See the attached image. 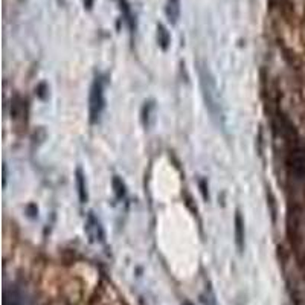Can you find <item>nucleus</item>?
Listing matches in <instances>:
<instances>
[{"instance_id":"nucleus-1","label":"nucleus","mask_w":305,"mask_h":305,"mask_svg":"<svg viewBox=\"0 0 305 305\" xmlns=\"http://www.w3.org/2000/svg\"><path fill=\"white\" fill-rule=\"evenodd\" d=\"M198 80H200L201 96H203V101H205L206 110L211 115V119L218 127H224V113H223L220 92L214 75L211 73L209 67L205 63H198Z\"/></svg>"},{"instance_id":"nucleus-2","label":"nucleus","mask_w":305,"mask_h":305,"mask_svg":"<svg viewBox=\"0 0 305 305\" xmlns=\"http://www.w3.org/2000/svg\"><path fill=\"white\" fill-rule=\"evenodd\" d=\"M104 81L103 78H96L92 89H90V99H89V112L90 121L95 124L99 121V116L104 110Z\"/></svg>"},{"instance_id":"nucleus-3","label":"nucleus","mask_w":305,"mask_h":305,"mask_svg":"<svg viewBox=\"0 0 305 305\" xmlns=\"http://www.w3.org/2000/svg\"><path fill=\"white\" fill-rule=\"evenodd\" d=\"M3 305H31V301L26 292H23L17 286H11L5 289Z\"/></svg>"},{"instance_id":"nucleus-4","label":"nucleus","mask_w":305,"mask_h":305,"mask_svg":"<svg viewBox=\"0 0 305 305\" xmlns=\"http://www.w3.org/2000/svg\"><path fill=\"white\" fill-rule=\"evenodd\" d=\"M86 234L89 237V240L92 243H103L104 238H106V234H104V229L101 226L99 220L90 212L87 215V220H86Z\"/></svg>"},{"instance_id":"nucleus-5","label":"nucleus","mask_w":305,"mask_h":305,"mask_svg":"<svg viewBox=\"0 0 305 305\" xmlns=\"http://www.w3.org/2000/svg\"><path fill=\"white\" fill-rule=\"evenodd\" d=\"M235 243L240 252L244 250V240H246V229H244V220L241 217V212H235Z\"/></svg>"},{"instance_id":"nucleus-6","label":"nucleus","mask_w":305,"mask_h":305,"mask_svg":"<svg viewBox=\"0 0 305 305\" xmlns=\"http://www.w3.org/2000/svg\"><path fill=\"white\" fill-rule=\"evenodd\" d=\"M165 14L171 24H175L180 18V0H166Z\"/></svg>"},{"instance_id":"nucleus-7","label":"nucleus","mask_w":305,"mask_h":305,"mask_svg":"<svg viewBox=\"0 0 305 305\" xmlns=\"http://www.w3.org/2000/svg\"><path fill=\"white\" fill-rule=\"evenodd\" d=\"M76 186H78V195L81 203L87 201V186H86V179L81 169H76Z\"/></svg>"},{"instance_id":"nucleus-8","label":"nucleus","mask_w":305,"mask_h":305,"mask_svg":"<svg viewBox=\"0 0 305 305\" xmlns=\"http://www.w3.org/2000/svg\"><path fill=\"white\" fill-rule=\"evenodd\" d=\"M157 43L163 50H166L169 47V43H171V35L162 23L157 24Z\"/></svg>"},{"instance_id":"nucleus-9","label":"nucleus","mask_w":305,"mask_h":305,"mask_svg":"<svg viewBox=\"0 0 305 305\" xmlns=\"http://www.w3.org/2000/svg\"><path fill=\"white\" fill-rule=\"evenodd\" d=\"M112 185H113V189H115L116 197H118V198H124V197H125V192H127V191H125V185H124V182L119 179L118 175L113 177Z\"/></svg>"},{"instance_id":"nucleus-10","label":"nucleus","mask_w":305,"mask_h":305,"mask_svg":"<svg viewBox=\"0 0 305 305\" xmlns=\"http://www.w3.org/2000/svg\"><path fill=\"white\" fill-rule=\"evenodd\" d=\"M83 3H84V8L90 11L95 5V0H83Z\"/></svg>"}]
</instances>
